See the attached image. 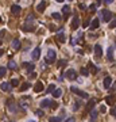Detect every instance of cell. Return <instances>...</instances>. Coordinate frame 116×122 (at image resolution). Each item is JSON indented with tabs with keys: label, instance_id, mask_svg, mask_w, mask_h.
<instances>
[{
	"label": "cell",
	"instance_id": "obj_30",
	"mask_svg": "<svg viewBox=\"0 0 116 122\" xmlns=\"http://www.w3.org/2000/svg\"><path fill=\"white\" fill-rule=\"evenodd\" d=\"M80 72H81L82 76H88V75H89V71L86 69V68H81V71H80Z\"/></svg>",
	"mask_w": 116,
	"mask_h": 122
},
{
	"label": "cell",
	"instance_id": "obj_32",
	"mask_svg": "<svg viewBox=\"0 0 116 122\" xmlns=\"http://www.w3.org/2000/svg\"><path fill=\"white\" fill-rule=\"evenodd\" d=\"M65 65H66V61L65 60H61L58 62V68H62V67H65Z\"/></svg>",
	"mask_w": 116,
	"mask_h": 122
},
{
	"label": "cell",
	"instance_id": "obj_13",
	"mask_svg": "<svg viewBox=\"0 0 116 122\" xmlns=\"http://www.w3.org/2000/svg\"><path fill=\"white\" fill-rule=\"evenodd\" d=\"M103 83H104V88H109L111 84H112V79H111L109 76H107V77L104 79V81H103Z\"/></svg>",
	"mask_w": 116,
	"mask_h": 122
},
{
	"label": "cell",
	"instance_id": "obj_17",
	"mask_svg": "<svg viewBox=\"0 0 116 122\" xmlns=\"http://www.w3.org/2000/svg\"><path fill=\"white\" fill-rule=\"evenodd\" d=\"M33 30H34L33 24H30V23H24V26H23V31H33Z\"/></svg>",
	"mask_w": 116,
	"mask_h": 122
},
{
	"label": "cell",
	"instance_id": "obj_7",
	"mask_svg": "<svg viewBox=\"0 0 116 122\" xmlns=\"http://www.w3.org/2000/svg\"><path fill=\"white\" fill-rule=\"evenodd\" d=\"M46 6H47V1L42 0V1L39 3L38 6H37V11H38V12H43V11H45V8H46Z\"/></svg>",
	"mask_w": 116,
	"mask_h": 122
},
{
	"label": "cell",
	"instance_id": "obj_4",
	"mask_svg": "<svg viewBox=\"0 0 116 122\" xmlns=\"http://www.w3.org/2000/svg\"><path fill=\"white\" fill-rule=\"evenodd\" d=\"M70 91H72V92H74L76 95H78V96H81V98H85V99L88 98V94H86V92H84V91H80V89L76 88V87H72V88H70Z\"/></svg>",
	"mask_w": 116,
	"mask_h": 122
},
{
	"label": "cell",
	"instance_id": "obj_23",
	"mask_svg": "<svg viewBox=\"0 0 116 122\" xmlns=\"http://www.w3.org/2000/svg\"><path fill=\"white\" fill-rule=\"evenodd\" d=\"M30 87H31V84H30V83H23L22 87H20V91H27Z\"/></svg>",
	"mask_w": 116,
	"mask_h": 122
},
{
	"label": "cell",
	"instance_id": "obj_24",
	"mask_svg": "<svg viewBox=\"0 0 116 122\" xmlns=\"http://www.w3.org/2000/svg\"><path fill=\"white\" fill-rule=\"evenodd\" d=\"M7 73V68L6 67H0V77H4Z\"/></svg>",
	"mask_w": 116,
	"mask_h": 122
},
{
	"label": "cell",
	"instance_id": "obj_43",
	"mask_svg": "<svg viewBox=\"0 0 116 122\" xmlns=\"http://www.w3.org/2000/svg\"><path fill=\"white\" fill-rule=\"evenodd\" d=\"M66 122H76V119H74V118H73V117H72V118H69V119H67Z\"/></svg>",
	"mask_w": 116,
	"mask_h": 122
},
{
	"label": "cell",
	"instance_id": "obj_44",
	"mask_svg": "<svg viewBox=\"0 0 116 122\" xmlns=\"http://www.w3.org/2000/svg\"><path fill=\"white\" fill-rule=\"evenodd\" d=\"M78 7H80L81 10H85V4H80V6H78Z\"/></svg>",
	"mask_w": 116,
	"mask_h": 122
},
{
	"label": "cell",
	"instance_id": "obj_15",
	"mask_svg": "<svg viewBox=\"0 0 116 122\" xmlns=\"http://www.w3.org/2000/svg\"><path fill=\"white\" fill-rule=\"evenodd\" d=\"M11 11H12V14L18 15V14H20V7L18 6V4H14V6L11 7Z\"/></svg>",
	"mask_w": 116,
	"mask_h": 122
},
{
	"label": "cell",
	"instance_id": "obj_50",
	"mask_svg": "<svg viewBox=\"0 0 116 122\" xmlns=\"http://www.w3.org/2000/svg\"><path fill=\"white\" fill-rule=\"evenodd\" d=\"M67 1H73V0H67Z\"/></svg>",
	"mask_w": 116,
	"mask_h": 122
},
{
	"label": "cell",
	"instance_id": "obj_47",
	"mask_svg": "<svg viewBox=\"0 0 116 122\" xmlns=\"http://www.w3.org/2000/svg\"><path fill=\"white\" fill-rule=\"evenodd\" d=\"M27 122H35V121H33V119H28V121Z\"/></svg>",
	"mask_w": 116,
	"mask_h": 122
},
{
	"label": "cell",
	"instance_id": "obj_33",
	"mask_svg": "<svg viewBox=\"0 0 116 122\" xmlns=\"http://www.w3.org/2000/svg\"><path fill=\"white\" fill-rule=\"evenodd\" d=\"M90 117H92V121H96V118H97V111H92Z\"/></svg>",
	"mask_w": 116,
	"mask_h": 122
},
{
	"label": "cell",
	"instance_id": "obj_18",
	"mask_svg": "<svg viewBox=\"0 0 116 122\" xmlns=\"http://www.w3.org/2000/svg\"><path fill=\"white\" fill-rule=\"evenodd\" d=\"M61 95H62V89L61 88H55L54 91H53V96H54V98H60Z\"/></svg>",
	"mask_w": 116,
	"mask_h": 122
},
{
	"label": "cell",
	"instance_id": "obj_2",
	"mask_svg": "<svg viewBox=\"0 0 116 122\" xmlns=\"http://www.w3.org/2000/svg\"><path fill=\"white\" fill-rule=\"evenodd\" d=\"M100 18H103V22H109L111 19L113 18V14L108 10H103L100 12Z\"/></svg>",
	"mask_w": 116,
	"mask_h": 122
},
{
	"label": "cell",
	"instance_id": "obj_19",
	"mask_svg": "<svg viewBox=\"0 0 116 122\" xmlns=\"http://www.w3.org/2000/svg\"><path fill=\"white\" fill-rule=\"evenodd\" d=\"M88 71H90L92 73H97V72H99V68L94 67L92 62H89V69H88Z\"/></svg>",
	"mask_w": 116,
	"mask_h": 122
},
{
	"label": "cell",
	"instance_id": "obj_41",
	"mask_svg": "<svg viewBox=\"0 0 116 122\" xmlns=\"http://www.w3.org/2000/svg\"><path fill=\"white\" fill-rule=\"evenodd\" d=\"M100 111H101V113H105V111H107V109H105V106H101V109H100Z\"/></svg>",
	"mask_w": 116,
	"mask_h": 122
},
{
	"label": "cell",
	"instance_id": "obj_27",
	"mask_svg": "<svg viewBox=\"0 0 116 122\" xmlns=\"http://www.w3.org/2000/svg\"><path fill=\"white\" fill-rule=\"evenodd\" d=\"M8 68L10 69H16V62L15 61H10L8 62Z\"/></svg>",
	"mask_w": 116,
	"mask_h": 122
},
{
	"label": "cell",
	"instance_id": "obj_46",
	"mask_svg": "<svg viewBox=\"0 0 116 122\" xmlns=\"http://www.w3.org/2000/svg\"><path fill=\"white\" fill-rule=\"evenodd\" d=\"M55 1H58V3H62V1H64V0H55Z\"/></svg>",
	"mask_w": 116,
	"mask_h": 122
},
{
	"label": "cell",
	"instance_id": "obj_1",
	"mask_svg": "<svg viewBox=\"0 0 116 122\" xmlns=\"http://www.w3.org/2000/svg\"><path fill=\"white\" fill-rule=\"evenodd\" d=\"M57 58V54H55V50L53 49H49L47 50V54H46V62L47 64H53Z\"/></svg>",
	"mask_w": 116,
	"mask_h": 122
},
{
	"label": "cell",
	"instance_id": "obj_42",
	"mask_svg": "<svg viewBox=\"0 0 116 122\" xmlns=\"http://www.w3.org/2000/svg\"><path fill=\"white\" fill-rule=\"evenodd\" d=\"M49 27H50V30H51V31H54V30H55V26H54V24H50Z\"/></svg>",
	"mask_w": 116,
	"mask_h": 122
},
{
	"label": "cell",
	"instance_id": "obj_39",
	"mask_svg": "<svg viewBox=\"0 0 116 122\" xmlns=\"http://www.w3.org/2000/svg\"><path fill=\"white\" fill-rule=\"evenodd\" d=\"M78 105H81V103H78V102H74V107H73V110H78Z\"/></svg>",
	"mask_w": 116,
	"mask_h": 122
},
{
	"label": "cell",
	"instance_id": "obj_20",
	"mask_svg": "<svg viewBox=\"0 0 116 122\" xmlns=\"http://www.w3.org/2000/svg\"><path fill=\"white\" fill-rule=\"evenodd\" d=\"M23 65L27 68V72H33V71H34V68H35V65H34V64H28V62H24Z\"/></svg>",
	"mask_w": 116,
	"mask_h": 122
},
{
	"label": "cell",
	"instance_id": "obj_22",
	"mask_svg": "<svg viewBox=\"0 0 116 122\" xmlns=\"http://www.w3.org/2000/svg\"><path fill=\"white\" fill-rule=\"evenodd\" d=\"M94 103H96V100H94V99H90V100H89V103H88V105H86V110H90V109H93V106H94Z\"/></svg>",
	"mask_w": 116,
	"mask_h": 122
},
{
	"label": "cell",
	"instance_id": "obj_3",
	"mask_svg": "<svg viewBox=\"0 0 116 122\" xmlns=\"http://www.w3.org/2000/svg\"><path fill=\"white\" fill-rule=\"evenodd\" d=\"M65 76H66V79H69V80H76V79H77V72H76L74 69H69V71H66Z\"/></svg>",
	"mask_w": 116,
	"mask_h": 122
},
{
	"label": "cell",
	"instance_id": "obj_37",
	"mask_svg": "<svg viewBox=\"0 0 116 122\" xmlns=\"http://www.w3.org/2000/svg\"><path fill=\"white\" fill-rule=\"evenodd\" d=\"M115 27H116V20H112L109 23V28H115Z\"/></svg>",
	"mask_w": 116,
	"mask_h": 122
},
{
	"label": "cell",
	"instance_id": "obj_8",
	"mask_svg": "<svg viewBox=\"0 0 116 122\" xmlns=\"http://www.w3.org/2000/svg\"><path fill=\"white\" fill-rule=\"evenodd\" d=\"M99 24H100V20L97 18H94L93 20L90 22V30H96V28H99Z\"/></svg>",
	"mask_w": 116,
	"mask_h": 122
},
{
	"label": "cell",
	"instance_id": "obj_9",
	"mask_svg": "<svg viewBox=\"0 0 116 122\" xmlns=\"http://www.w3.org/2000/svg\"><path fill=\"white\" fill-rule=\"evenodd\" d=\"M51 105H53V102L50 99H43L42 102H41V107H51Z\"/></svg>",
	"mask_w": 116,
	"mask_h": 122
},
{
	"label": "cell",
	"instance_id": "obj_16",
	"mask_svg": "<svg viewBox=\"0 0 116 122\" xmlns=\"http://www.w3.org/2000/svg\"><path fill=\"white\" fill-rule=\"evenodd\" d=\"M12 48L15 50H19L20 49V41H19V39H14V41H12Z\"/></svg>",
	"mask_w": 116,
	"mask_h": 122
},
{
	"label": "cell",
	"instance_id": "obj_14",
	"mask_svg": "<svg viewBox=\"0 0 116 122\" xmlns=\"http://www.w3.org/2000/svg\"><path fill=\"white\" fill-rule=\"evenodd\" d=\"M62 12H64V15H65V18H64V19H66V18L69 16V14H70V7H69V6H64V8H62Z\"/></svg>",
	"mask_w": 116,
	"mask_h": 122
},
{
	"label": "cell",
	"instance_id": "obj_35",
	"mask_svg": "<svg viewBox=\"0 0 116 122\" xmlns=\"http://www.w3.org/2000/svg\"><path fill=\"white\" fill-rule=\"evenodd\" d=\"M35 114H37L38 117H43V111H42L41 109H39V110H37V111H35Z\"/></svg>",
	"mask_w": 116,
	"mask_h": 122
},
{
	"label": "cell",
	"instance_id": "obj_10",
	"mask_svg": "<svg viewBox=\"0 0 116 122\" xmlns=\"http://www.w3.org/2000/svg\"><path fill=\"white\" fill-rule=\"evenodd\" d=\"M31 57H33L34 60H38L39 57H41V49H39V48L34 49V50H33V54H31Z\"/></svg>",
	"mask_w": 116,
	"mask_h": 122
},
{
	"label": "cell",
	"instance_id": "obj_45",
	"mask_svg": "<svg viewBox=\"0 0 116 122\" xmlns=\"http://www.w3.org/2000/svg\"><path fill=\"white\" fill-rule=\"evenodd\" d=\"M3 53H4V50H3V49H0V56H3Z\"/></svg>",
	"mask_w": 116,
	"mask_h": 122
},
{
	"label": "cell",
	"instance_id": "obj_26",
	"mask_svg": "<svg viewBox=\"0 0 116 122\" xmlns=\"http://www.w3.org/2000/svg\"><path fill=\"white\" fill-rule=\"evenodd\" d=\"M115 99H116L115 96H108V98H107L105 100H107V103H108V105H111V106H112V103L115 102Z\"/></svg>",
	"mask_w": 116,
	"mask_h": 122
},
{
	"label": "cell",
	"instance_id": "obj_5",
	"mask_svg": "<svg viewBox=\"0 0 116 122\" xmlns=\"http://www.w3.org/2000/svg\"><path fill=\"white\" fill-rule=\"evenodd\" d=\"M94 56H96L97 58H100V57L103 56V48H101V45H99V44L94 45Z\"/></svg>",
	"mask_w": 116,
	"mask_h": 122
},
{
	"label": "cell",
	"instance_id": "obj_29",
	"mask_svg": "<svg viewBox=\"0 0 116 122\" xmlns=\"http://www.w3.org/2000/svg\"><path fill=\"white\" fill-rule=\"evenodd\" d=\"M51 16L54 18L55 20H60V19H61V14H58V12H53V14H51Z\"/></svg>",
	"mask_w": 116,
	"mask_h": 122
},
{
	"label": "cell",
	"instance_id": "obj_11",
	"mask_svg": "<svg viewBox=\"0 0 116 122\" xmlns=\"http://www.w3.org/2000/svg\"><path fill=\"white\" fill-rule=\"evenodd\" d=\"M34 91H35V92H41V91H43V83H42V81H37L35 87H34Z\"/></svg>",
	"mask_w": 116,
	"mask_h": 122
},
{
	"label": "cell",
	"instance_id": "obj_31",
	"mask_svg": "<svg viewBox=\"0 0 116 122\" xmlns=\"http://www.w3.org/2000/svg\"><path fill=\"white\" fill-rule=\"evenodd\" d=\"M54 89H55V85H54V84H51V85H49V87H47V94H50V92H53Z\"/></svg>",
	"mask_w": 116,
	"mask_h": 122
},
{
	"label": "cell",
	"instance_id": "obj_28",
	"mask_svg": "<svg viewBox=\"0 0 116 122\" xmlns=\"http://www.w3.org/2000/svg\"><path fill=\"white\" fill-rule=\"evenodd\" d=\"M10 83H11L12 87H18V85H19V80H18V79H12Z\"/></svg>",
	"mask_w": 116,
	"mask_h": 122
},
{
	"label": "cell",
	"instance_id": "obj_40",
	"mask_svg": "<svg viewBox=\"0 0 116 122\" xmlns=\"http://www.w3.org/2000/svg\"><path fill=\"white\" fill-rule=\"evenodd\" d=\"M90 11H92V12L96 11V4H90Z\"/></svg>",
	"mask_w": 116,
	"mask_h": 122
},
{
	"label": "cell",
	"instance_id": "obj_49",
	"mask_svg": "<svg viewBox=\"0 0 116 122\" xmlns=\"http://www.w3.org/2000/svg\"><path fill=\"white\" fill-rule=\"evenodd\" d=\"M1 22H3V20H1V16H0V23H1Z\"/></svg>",
	"mask_w": 116,
	"mask_h": 122
},
{
	"label": "cell",
	"instance_id": "obj_6",
	"mask_svg": "<svg viewBox=\"0 0 116 122\" xmlns=\"http://www.w3.org/2000/svg\"><path fill=\"white\" fill-rule=\"evenodd\" d=\"M57 41H60L61 44H64V42L66 41V37H65V34H64V28H61L60 33L57 34Z\"/></svg>",
	"mask_w": 116,
	"mask_h": 122
},
{
	"label": "cell",
	"instance_id": "obj_12",
	"mask_svg": "<svg viewBox=\"0 0 116 122\" xmlns=\"http://www.w3.org/2000/svg\"><path fill=\"white\" fill-rule=\"evenodd\" d=\"M78 24H80V20H78L77 16H74V18H73V20H72V28H73V30H77Z\"/></svg>",
	"mask_w": 116,
	"mask_h": 122
},
{
	"label": "cell",
	"instance_id": "obj_38",
	"mask_svg": "<svg viewBox=\"0 0 116 122\" xmlns=\"http://www.w3.org/2000/svg\"><path fill=\"white\" fill-rule=\"evenodd\" d=\"M62 118H50V121L49 122H60Z\"/></svg>",
	"mask_w": 116,
	"mask_h": 122
},
{
	"label": "cell",
	"instance_id": "obj_25",
	"mask_svg": "<svg viewBox=\"0 0 116 122\" xmlns=\"http://www.w3.org/2000/svg\"><path fill=\"white\" fill-rule=\"evenodd\" d=\"M112 58H113V48H109V49H108V60H112Z\"/></svg>",
	"mask_w": 116,
	"mask_h": 122
},
{
	"label": "cell",
	"instance_id": "obj_48",
	"mask_svg": "<svg viewBox=\"0 0 116 122\" xmlns=\"http://www.w3.org/2000/svg\"><path fill=\"white\" fill-rule=\"evenodd\" d=\"M1 44H3V39H0V45H1Z\"/></svg>",
	"mask_w": 116,
	"mask_h": 122
},
{
	"label": "cell",
	"instance_id": "obj_36",
	"mask_svg": "<svg viewBox=\"0 0 116 122\" xmlns=\"http://www.w3.org/2000/svg\"><path fill=\"white\" fill-rule=\"evenodd\" d=\"M111 114H112V115H113V117L116 118V106H115V107H112V109H111Z\"/></svg>",
	"mask_w": 116,
	"mask_h": 122
},
{
	"label": "cell",
	"instance_id": "obj_34",
	"mask_svg": "<svg viewBox=\"0 0 116 122\" xmlns=\"http://www.w3.org/2000/svg\"><path fill=\"white\" fill-rule=\"evenodd\" d=\"M33 22H34V16H33V15H28L26 23H33Z\"/></svg>",
	"mask_w": 116,
	"mask_h": 122
},
{
	"label": "cell",
	"instance_id": "obj_21",
	"mask_svg": "<svg viewBox=\"0 0 116 122\" xmlns=\"http://www.w3.org/2000/svg\"><path fill=\"white\" fill-rule=\"evenodd\" d=\"M0 88L3 89V91H10V88H11V85H10V83H1V85H0Z\"/></svg>",
	"mask_w": 116,
	"mask_h": 122
}]
</instances>
